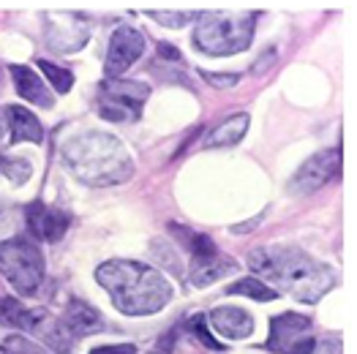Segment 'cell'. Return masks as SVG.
Segmentation results:
<instances>
[{
    "label": "cell",
    "mask_w": 357,
    "mask_h": 354,
    "mask_svg": "<svg viewBox=\"0 0 357 354\" xmlns=\"http://www.w3.org/2000/svg\"><path fill=\"white\" fill-rule=\"evenodd\" d=\"M314 354H344V344L338 338H322V344L314 346Z\"/></svg>",
    "instance_id": "f546056e"
},
{
    "label": "cell",
    "mask_w": 357,
    "mask_h": 354,
    "mask_svg": "<svg viewBox=\"0 0 357 354\" xmlns=\"http://www.w3.org/2000/svg\"><path fill=\"white\" fill-rule=\"evenodd\" d=\"M0 175H6L11 183L22 185L30 175H33V167H30L28 158H11V155H0Z\"/></svg>",
    "instance_id": "7402d4cb"
},
{
    "label": "cell",
    "mask_w": 357,
    "mask_h": 354,
    "mask_svg": "<svg viewBox=\"0 0 357 354\" xmlns=\"http://www.w3.org/2000/svg\"><path fill=\"white\" fill-rule=\"evenodd\" d=\"M6 120H8V139L17 145V142H33V145H41L44 142V125L38 123V118L25 109V107H6Z\"/></svg>",
    "instance_id": "9a60e30c"
},
{
    "label": "cell",
    "mask_w": 357,
    "mask_h": 354,
    "mask_svg": "<svg viewBox=\"0 0 357 354\" xmlns=\"http://www.w3.org/2000/svg\"><path fill=\"white\" fill-rule=\"evenodd\" d=\"M36 338H41V344L44 346H50L55 354H68L71 352V346H74V338L68 335V330L63 327L58 316H52L50 311H44V308H38V319H36V325L30 330Z\"/></svg>",
    "instance_id": "2e32d148"
},
{
    "label": "cell",
    "mask_w": 357,
    "mask_h": 354,
    "mask_svg": "<svg viewBox=\"0 0 357 354\" xmlns=\"http://www.w3.org/2000/svg\"><path fill=\"white\" fill-rule=\"evenodd\" d=\"M202 77L208 79L213 88H218V90H229L240 82L238 74H210V71H202Z\"/></svg>",
    "instance_id": "83f0119b"
},
{
    "label": "cell",
    "mask_w": 357,
    "mask_h": 354,
    "mask_svg": "<svg viewBox=\"0 0 357 354\" xmlns=\"http://www.w3.org/2000/svg\"><path fill=\"white\" fill-rule=\"evenodd\" d=\"M317 338L311 332V319L300 314H278L270 319V335L265 349L275 354H314Z\"/></svg>",
    "instance_id": "52a82bcc"
},
{
    "label": "cell",
    "mask_w": 357,
    "mask_h": 354,
    "mask_svg": "<svg viewBox=\"0 0 357 354\" xmlns=\"http://www.w3.org/2000/svg\"><path fill=\"white\" fill-rule=\"evenodd\" d=\"M248 112H238V115H232V118H227L224 123H218L213 131H210L208 137H205V148H229V145H238L240 139L245 137V131H248Z\"/></svg>",
    "instance_id": "ac0fdd59"
},
{
    "label": "cell",
    "mask_w": 357,
    "mask_h": 354,
    "mask_svg": "<svg viewBox=\"0 0 357 354\" xmlns=\"http://www.w3.org/2000/svg\"><path fill=\"white\" fill-rule=\"evenodd\" d=\"M96 281L126 316H153L172 300V284L155 267L134 259H109L98 265Z\"/></svg>",
    "instance_id": "6da1fadb"
},
{
    "label": "cell",
    "mask_w": 357,
    "mask_h": 354,
    "mask_svg": "<svg viewBox=\"0 0 357 354\" xmlns=\"http://www.w3.org/2000/svg\"><path fill=\"white\" fill-rule=\"evenodd\" d=\"M8 224V207H6V202L0 199V229Z\"/></svg>",
    "instance_id": "e575fe53"
},
{
    "label": "cell",
    "mask_w": 357,
    "mask_h": 354,
    "mask_svg": "<svg viewBox=\"0 0 357 354\" xmlns=\"http://www.w3.org/2000/svg\"><path fill=\"white\" fill-rule=\"evenodd\" d=\"M0 275L17 289V295L33 297L44 281V254L36 240L25 235L0 243Z\"/></svg>",
    "instance_id": "5b68a950"
},
{
    "label": "cell",
    "mask_w": 357,
    "mask_h": 354,
    "mask_svg": "<svg viewBox=\"0 0 357 354\" xmlns=\"http://www.w3.org/2000/svg\"><path fill=\"white\" fill-rule=\"evenodd\" d=\"M153 254L164 262V265H172L169 270L175 272V275H180L183 272V267H180V259L175 256V251H172V245H167L164 240H153Z\"/></svg>",
    "instance_id": "484cf974"
},
{
    "label": "cell",
    "mask_w": 357,
    "mask_h": 354,
    "mask_svg": "<svg viewBox=\"0 0 357 354\" xmlns=\"http://www.w3.org/2000/svg\"><path fill=\"white\" fill-rule=\"evenodd\" d=\"M60 322L68 330L71 338H88V335H96L104 330V316L85 300H68Z\"/></svg>",
    "instance_id": "7c38bea8"
},
{
    "label": "cell",
    "mask_w": 357,
    "mask_h": 354,
    "mask_svg": "<svg viewBox=\"0 0 357 354\" xmlns=\"http://www.w3.org/2000/svg\"><path fill=\"white\" fill-rule=\"evenodd\" d=\"M63 167L85 185H118L134 175V161L115 134L85 131L60 145Z\"/></svg>",
    "instance_id": "7a4b0ae2"
},
{
    "label": "cell",
    "mask_w": 357,
    "mask_h": 354,
    "mask_svg": "<svg viewBox=\"0 0 357 354\" xmlns=\"http://www.w3.org/2000/svg\"><path fill=\"white\" fill-rule=\"evenodd\" d=\"M148 354H161V352H148Z\"/></svg>",
    "instance_id": "d590c367"
},
{
    "label": "cell",
    "mask_w": 357,
    "mask_h": 354,
    "mask_svg": "<svg viewBox=\"0 0 357 354\" xmlns=\"http://www.w3.org/2000/svg\"><path fill=\"white\" fill-rule=\"evenodd\" d=\"M38 319V308H25L17 297H0V327L30 332Z\"/></svg>",
    "instance_id": "d6986e66"
},
{
    "label": "cell",
    "mask_w": 357,
    "mask_h": 354,
    "mask_svg": "<svg viewBox=\"0 0 357 354\" xmlns=\"http://www.w3.org/2000/svg\"><path fill=\"white\" fill-rule=\"evenodd\" d=\"M208 319L210 325L215 327L224 338H229V341H243V338H248L254 332L251 314L243 311V308H235V305H218V308H213Z\"/></svg>",
    "instance_id": "5bb4252c"
},
{
    "label": "cell",
    "mask_w": 357,
    "mask_h": 354,
    "mask_svg": "<svg viewBox=\"0 0 357 354\" xmlns=\"http://www.w3.org/2000/svg\"><path fill=\"white\" fill-rule=\"evenodd\" d=\"M238 270V262L232 256H221V254H213L208 259H194L191 265V275H188V284L202 289V286H210L227 275H232Z\"/></svg>",
    "instance_id": "e0dca14e"
},
{
    "label": "cell",
    "mask_w": 357,
    "mask_h": 354,
    "mask_svg": "<svg viewBox=\"0 0 357 354\" xmlns=\"http://www.w3.org/2000/svg\"><path fill=\"white\" fill-rule=\"evenodd\" d=\"M341 169V153L333 150H322L317 155H311L303 167H300L292 183H289V194L292 197H308L314 191H319L322 185H328L333 177Z\"/></svg>",
    "instance_id": "ba28073f"
},
{
    "label": "cell",
    "mask_w": 357,
    "mask_h": 354,
    "mask_svg": "<svg viewBox=\"0 0 357 354\" xmlns=\"http://www.w3.org/2000/svg\"><path fill=\"white\" fill-rule=\"evenodd\" d=\"M150 88L137 79H104L98 95V115L109 123H134L142 115Z\"/></svg>",
    "instance_id": "8992f818"
},
{
    "label": "cell",
    "mask_w": 357,
    "mask_h": 354,
    "mask_svg": "<svg viewBox=\"0 0 357 354\" xmlns=\"http://www.w3.org/2000/svg\"><path fill=\"white\" fill-rule=\"evenodd\" d=\"M25 221L33 237H38L41 243H60L63 235L68 232L71 215L63 213L60 207H50L44 202H30L25 207Z\"/></svg>",
    "instance_id": "8fae6325"
},
{
    "label": "cell",
    "mask_w": 357,
    "mask_h": 354,
    "mask_svg": "<svg viewBox=\"0 0 357 354\" xmlns=\"http://www.w3.org/2000/svg\"><path fill=\"white\" fill-rule=\"evenodd\" d=\"M90 354H137L134 344H118V346H101V349H93Z\"/></svg>",
    "instance_id": "4dcf8cb0"
},
{
    "label": "cell",
    "mask_w": 357,
    "mask_h": 354,
    "mask_svg": "<svg viewBox=\"0 0 357 354\" xmlns=\"http://www.w3.org/2000/svg\"><path fill=\"white\" fill-rule=\"evenodd\" d=\"M191 330H194V335H197V338H199V341H202L208 349H218V352L224 349V346H221V344H218V341H215V338H213V335L208 332V327H205V319H202V316H194V322H191Z\"/></svg>",
    "instance_id": "4316f807"
},
{
    "label": "cell",
    "mask_w": 357,
    "mask_h": 354,
    "mask_svg": "<svg viewBox=\"0 0 357 354\" xmlns=\"http://www.w3.org/2000/svg\"><path fill=\"white\" fill-rule=\"evenodd\" d=\"M158 55H161V58H167V60H180V52L172 47V44H167V41H161V44H158Z\"/></svg>",
    "instance_id": "d6a6232c"
},
{
    "label": "cell",
    "mask_w": 357,
    "mask_h": 354,
    "mask_svg": "<svg viewBox=\"0 0 357 354\" xmlns=\"http://www.w3.org/2000/svg\"><path fill=\"white\" fill-rule=\"evenodd\" d=\"M148 17L161 22V25H167V28H183L191 20H197L199 14H194V11H150Z\"/></svg>",
    "instance_id": "d4e9b609"
},
{
    "label": "cell",
    "mask_w": 357,
    "mask_h": 354,
    "mask_svg": "<svg viewBox=\"0 0 357 354\" xmlns=\"http://www.w3.org/2000/svg\"><path fill=\"white\" fill-rule=\"evenodd\" d=\"M0 354H50V352L44 346L28 341V338H22V335H6L0 341Z\"/></svg>",
    "instance_id": "cb8c5ba5"
},
{
    "label": "cell",
    "mask_w": 357,
    "mask_h": 354,
    "mask_svg": "<svg viewBox=\"0 0 357 354\" xmlns=\"http://www.w3.org/2000/svg\"><path fill=\"white\" fill-rule=\"evenodd\" d=\"M47 44L63 52V55H71V52H79L90 38L88 22L79 17V14H47Z\"/></svg>",
    "instance_id": "30bf717a"
},
{
    "label": "cell",
    "mask_w": 357,
    "mask_h": 354,
    "mask_svg": "<svg viewBox=\"0 0 357 354\" xmlns=\"http://www.w3.org/2000/svg\"><path fill=\"white\" fill-rule=\"evenodd\" d=\"M275 58H278V49L275 47H268L262 55H259V60H254V66H251V74L257 77V74H265L270 66L275 63Z\"/></svg>",
    "instance_id": "f1b7e54d"
},
{
    "label": "cell",
    "mask_w": 357,
    "mask_h": 354,
    "mask_svg": "<svg viewBox=\"0 0 357 354\" xmlns=\"http://www.w3.org/2000/svg\"><path fill=\"white\" fill-rule=\"evenodd\" d=\"M8 71H11V79H14V88H17L20 98H25V101L41 107V109H52L55 107V95L50 93L47 82L30 66H11Z\"/></svg>",
    "instance_id": "4fadbf2b"
},
{
    "label": "cell",
    "mask_w": 357,
    "mask_h": 354,
    "mask_svg": "<svg viewBox=\"0 0 357 354\" xmlns=\"http://www.w3.org/2000/svg\"><path fill=\"white\" fill-rule=\"evenodd\" d=\"M38 68L44 71V77L52 82V88L58 90V93H68L71 85H74V74L68 68H60V66L50 63V60H38Z\"/></svg>",
    "instance_id": "603a6c76"
},
{
    "label": "cell",
    "mask_w": 357,
    "mask_h": 354,
    "mask_svg": "<svg viewBox=\"0 0 357 354\" xmlns=\"http://www.w3.org/2000/svg\"><path fill=\"white\" fill-rule=\"evenodd\" d=\"M169 235L178 240V245H183L191 254V259H208L213 254H218L215 251V243L208 235L194 232V229H188L183 224H169Z\"/></svg>",
    "instance_id": "ffe728a7"
},
{
    "label": "cell",
    "mask_w": 357,
    "mask_h": 354,
    "mask_svg": "<svg viewBox=\"0 0 357 354\" xmlns=\"http://www.w3.org/2000/svg\"><path fill=\"white\" fill-rule=\"evenodd\" d=\"M8 137V120H6V109H0V145L6 142Z\"/></svg>",
    "instance_id": "836d02e7"
},
{
    "label": "cell",
    "mask_w": 357,
    "mask_h": 354,
    "mask_svg": "<svg viewBox=\"0 0 357 354\" xmlns=\"http://www.w3.org/2000/svg\"><path fill=\"white\" fill-rule=\"evenodd\" d=\"M248 267L287 289L300 302H317L335 284L333 272L295 245H268L248 254Z\"/></svg>",
    "instance_id": "3957f363"
},
{
    "label": "cell",
    "mask_w": 357,
    "mask_h": 354,
    "mask_svg": "<svg viewBox=\"0 0 357 354\" xmlns=\"http://www.w3.org/2000/svg\"><path fill=\"white\" fill-rule=\"evenodd\" d=\"M257 14L251 11H202L197 17L194 44L205 55L227 58L248 49L254 38Z\"/></svg>",
    "instance_id": "277c9868"
},
{
    "label": "cell",
    "mask_w": 357,
    "mask_h": 354,
    "mask_svg": "<svg viewBox=\"0 0 357 354\" xmlns=\"http://www.w3.org/2000/svg\"><path fill=\"white\" fill-rule=\"evenodd\" d=\"M145 52V36L137 28L120 25L115 28L112 38H109V49H107V60H104V74L107 79H120L137 60Z\"/></svg>",
    "instance_id": "9c48e42d"
},
{
    "label": "cell",
    "mask_w": 357,
    "mask_h": 354,
    "mask_svg": "<svg viewBox=\"0 0 357 354\" xmlns=\"http://www.w3.org/2000/svg\"><path fill=\"white\" fill-rule=\"evenodd\" d=\"M227 295H240V297H251L257 302H270V300L278 297V289H270L268 284L259 281V278H240V281H235L227 289Z\"/></svg>",
    "instance_id": "44dd1931"
},
{
    "label": "cell",
    "mask_w": 357,
    "mask_h": 354,
    "mask_svg": "<svg viewBox=\"0 0 357 354\" xmlns=\"http://www.w3.org/2000/svg\"><path fill=\"white\" fill-rule=\"evenodd\" d=\"M262 218H265V213H262V215H257V218H251V221H245V224H235V226H232V235H243V232L257 229V226L262 224Z\"/></svg>",
    "instance_id": "1f68e13d"
}]
</instances>
